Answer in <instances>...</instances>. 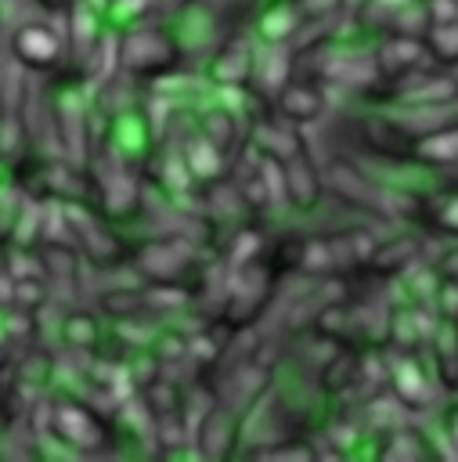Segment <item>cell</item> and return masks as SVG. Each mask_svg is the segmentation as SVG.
Returning <instances> with one entry per match:
<instances>
[{
    "label": "cell",
    "instance_id": "6da1fadb",
    "mask_svg": "<svg viewBox=\"0 0 458 462\" xmlns=\"http://www.w3.org/2000/svg\"><path fill=\"white\" fill-rule=\"evenodd\" d=\"M411 83L404 87L400 101L411 105V108H444V105H454L458 101V79L447 76V72H436L429 65L408 72Z\"/></svg>",
    "mask_w": 458,
    "mask_h": 462
},
{
    "label": "cell",
    "instance_id": "7a4b0ae2",
    "mask_svg": "<svg viewBox=\"0 0 458 462\" xmlns=\"http://www.w3.org/2000/svg\"><path fill=\"white\" fill-rule=\"evenodd\" d=\"M379 58H382V69H386V72L408 76V72H415V69H422V65L429 61V47H426V40H418V36L397 32V36L382 47Z\"/></svg>",
    "mask_w": 458,
    "mask_h": 462
},
{
    "label": "cell",
    "instance_id": "3957f363",
    "mask_svg": "<svg viewBox=\"0 0 458 462\" xmlns=\"http://www.w3.org/2000/svg\"><path fill=\"white\" fill-rule=\"evenodd\" d=\"M436 379L444 390H458V318H444L433 336Z\"/></svg>",
    "mask_w": 458,
    "mask_h": 462
},
{
    "label": "cell",
    "instance_id": "277c9868",
    "mask_svg": "<svg viewBox=\"0 0 458 462\" xmlns=\"http://www.w3.org/2000/svg\"><path fill=\"white\" fill-rule=\"evenodd\" d=\"M415 159L429 166H458V123L422 134L415 141Z\"/></svg>",
    "mask_w": 458,
    "mask_h": 462
},
{
    "label": "cell",
    "instance_id": "5b68a950",
    "mask_svg": "<svg viewBox=\"0 0 458 462\" xmlns=\"http://www.w3.org/2000/svg\"><path fill=\"white\" fill-rule=\"evenodd\" d=\"M393 386H397V397L408 404V408H426L429 401H433V386H429V379H426V372H422V365L415 361V357H397V365H393Z\"/></svg>",
    "mask_w": 458,
    "mask_h": 462
},
{
    "label": "cell",
    "instance_id": "8992f818",
    "mask_svg": "<svg viewBox=\"0 0 458 462\" xmlns=\"http://www.w3.org/2000/svg\"><path fill=\"white\" fill-rule=\"evenodd\" d=\"M426 47H429V58L444 69L458 65V18H444V22H433L426 29Z\"/></svg>",
    "mask_w": 458,
    "mask_h": 462
},
{
    "label": "cell",
    "instance_id": "52a82bcc",
    "mask_svg": "<svg viewBox=\"0 0 458 462\" xmlns=\"http://www.w3.org/2000/svg\"><path fill=\"white\" fill-rule=\"evenodd\" d=\"M433 224H436L440 231H447V235L458 238V191H454V195H444V199L433 206Z\"/></svg>",
    "mask_w": 458,
    "mask_h": 462
},
{
    "label": "cell",
    "instance_id": "ba28073f",
    "mask_svg": "<svg viewBox=\"0 0 458 462\" xmlns=\"http://www.w3.org/2000/svg\"><path fill=\"white\" fill-rule=\"evenodd\" d=\"M440 263H444V278H454V282H458V249H454V253H447Z\"/></svg>",
    "mask_w": 458,
    "mask_h": 462
},
{
    "label": "cell",
    "instance_id": "9c48e42d",
    "mask_svg": "<svg viewBox=\"0 0 458 462\" xmlns=\"http://www.w3.org/2000/svg\"><path fill=\"white\" fill-rule=\"evenodd\" d=\"M447 437H451V444L458 448V408L447 415Z\"/></svg>",
    "mask_w": 458,
    "mask_h": 462
}]
</instances>
